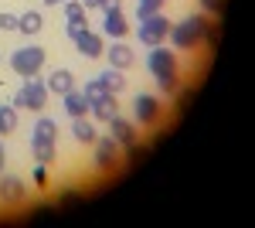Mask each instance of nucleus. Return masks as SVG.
<instances>
[{"label":"nucleus","mask_w":255,"mask_h":228,"mask_svg":"<svg viewBox=\"0 0 255 228\" xmlns=\"http://www.w3.org/2000/svg\"><path fill=\"white\" fill-rule=\"evenodd\" d=\"M10 68H14L20 78L38 75L41 68H44V48H38V44H24V48H17V51L10 55Z\"/></svg>","instance_id":"nucleus-4"},{"label":"nucleus","mask_w":255,"mask_h":228,"mask_svg":"<svg viewBox=\"0 0 255 228\" xmlns=\"http://www.w3.org/2000/svg\"><path fill=\"white\" fill-rule=\"evenodd\" d=\"M133 109H136V123H143V126H153V123H157L160 119V109H163V106H160V99L157 95H136V99H133Z\"/></svg>","instance_id":"nucleus-8"},{"label":"nucleus","mask_w":255,"mask_h":228,"mask_svg":"<svg viewBox=\"0 0 255 228\" xmlns=\"http://www.w3.org/2000/svg\"><path fill=\"white\" fill-rule=\"evenodd\" d=\"M31 140H58V123L48 119V116H41L38 123H34V136Z\"/></svg>","instance_id":"nucleus-18"},{"label":"nucleus","mask_w":255,"mask_h":228,"mask_svg":"<svg viewBox=\"0 0 255 228\" xmlns=\"http://www.w3.org/2000/svg\"><path fill=\"white\" fill-rule=\"evenodd\" d=\"M34 181H38V184H48V171H44V164H38V171H34Z\"/></svg>","instance_id":"nucleus-28"},{"label":"nucleus","mask_w":255,"mask_h":228,"mask_svg":"<svg viewBox=\"0 0 255 228\" xmlns=\"http://www.w3.org/2000/svg\"><path fill=\"white\" fill-rule=\"evenodd\" d=\"M99 78L106 82V89H109V92H123V85H126V75H123L119 68H106Z\"/></svg>","instance_id":"nucleus-22"},{"label":"nucleus","mask_w":255,"mask_h":228,"mask_svg":"<svg viewBox=\"0 0 255 228\" xmlns=\"http://www.w3.org/2000/svg\"><path fill=\"white\" fill-rule=\"evenodd\" d=\"M48 92H55V95H65V92H72L75 89V75L68 72V68H55L51 75H48Z\"/></svg>","instance_id":"nucleus-13"},{"label":"nucleus","mask_w":255,"mask_h":228,"mask_svg":"<svg viewBox=\"0 0 255 228\" xmlns=\"http://www.w3.org/2000/svg\"><path fill=\"white\" fill-rule=\"evenodd\" d=\"M17 27H20L17 14H0V31H17Z\"/></svg>","instance_id":"nucleus-25"},{"label":"nucleus","mask_w":255,"mask_h":228,"mask_svg":"<svg viewBox=\"0 0 255 228\" xmlns=\"http://www.w3.org/2000/svg\"><path fill=\"white\" fill-rule=\"evenodd\" d=\"M3 164H7V153H3V143H0V174H3Z\"/></svg>","instance_id":"nucleus-31"},{"label":"nucleus","mask_w":255,"mask_h":228,"mask_svg":"<svg viewBox=\"0 0 255 228\" xmlns=\"http://www.w3.org/2000/svg\"><path fill=\"white\" fill-rule=\"evenodd\" d=\"M17 130V109L14 106H0V136Z\"/></svg>","instance_id":"nucleus-21"},{"label":"nucleus","mask_w":255,"mask_h":228,"mask_svg":"<svg viewBox=\"0 0 255 228\" xmlns=\"http://www.w3.org/2000/svg\"><path fill=\"white\" fill-rule=\"evenodd\" d=\"M133 65H136V51H133L129 44L116 41V44L109 48V68H119V72H126V68H133Z\"/></svg>","instance_id":"nucleus-10"},{"label":"nucleus","mask_w":255,"mask_h":228,"mask_svg":"<svg viewBox=\"0 0 255 228\" xmlns=\"http://www.w3.org/2000/svg\"><path fill=\"white\" fill-rule=\"evenodd\" d=\"M17 17H20L17 31H24V34H38L41 27H44V17H41L38 10H24V14H17Z\"/></svg>","instance_id":"nucleus-19"},{"label":"nucleus","mask_w":255,"mask_h":228,"mask_svg":"<svg viewBox=\"0 0 255 228\" xmlns=\"http://www.w3.org/2000/svg\"><path fill=\"white\" fill-rule=\"evenodd\" d=\"M44 3H48V7H55V3H65V0H44Z\"/></svg>","instance_id":"nucleus-32"},{"label":"nucleus","mask_w":255,"mask_h":228,"mask_svg":"<svg viewBox=\"0 0 255 228\" xmlns=\"http://www.w3.org/2000/svg\"><path fill=\"white\" fill-rule=\"evenodd\" d=\"M92 116H96V119H102V123H109L113 116H119L116 92H109L106 99H99V102H92Z\"/></svg>","instance_id":"nucleus-15"},{"label":"nucleus","mask_w":255,"mask_h":228,"mask_svg":"<svg viewBox=\"0 0 255 228\" xmlns=\"http://www.w3.org/2000/svg\"><path fill=\"white\" fill-rule=\"evenodd\" d=\"M109 136L116 140L119 147H126V150H136V123H133V119L113 116V119H109Z\"/></svg>","instance_id":"nucleus-6"},{"label":"nucleus","mask_w":255,"mask_h":228,"mask_svg":"<svg viewBox=\"0 0 255 228\" xmlns=\"http://www.w3.org/2000/svg\"><path fill=\"white\" fill-rule=\"evenodd\" d=\"M201 3H204V10H211V14H218V10H221V3H225V0H201Z\"/></svg>","instance_id":"nucleus-27"},{"label":"nucleus","mask_w":255,"mask_h":228,"mask_svg":"<svg viewBox=\"0 0 255 228\" xmlns=\"http://www.w3.org/2000/svg\"><path fill=\"white\" fill-rule=\"evenodd\" d=\"M204 14H187L184 20H177V24H170V34L167 38L174 41L177 51H194L197 44L204 41Z\"/></svg>","instance_id":"nucleus-2"},{"label":"nucleus","mask_w":255,"mask_h":228,"mask_svg":"<svg viewBox=\"0 0 255 228\" xmlns=\"http://www.w3.org/2000/svg\"><path fill=\"white\" fill-rule=\"evenodd\" d=\"M65 17L68 20H89V10L82 7V0H65Z\"/></svg>","instance_id":"nucleus-24"},{"label":"nucleus","mask_w":255,"mask_h":228,"mask_svg":"<svg viewBox=\"0 0 255 228\" xmlns=\"http://www.w3.org/2000/svg\"><path fill=\"white\" fill-rule=\"evenodd\" d=\"M99 10H102V14H106V10H119V0H102Z\"/></svg>","instance_id":"nucleus-29"},{"label":"nucleus","mask_w":255,"mask_h":228,"mask_svg":"<svg viewBox=\"0 0 255 228\" xmlns=\"http://www.w3.org/2000/svg\"><path fill=\"white\" fill-rule=\"evenodd\" d=\"M72 136H75V143H96V126L79 116V119H72Z\"/></svg>","instance_id":"nucleus-17"},{"label":"nucleus","mask_w":255,"mask_h":228,"mask_svg":"<svg viewBox=\"0 0 255 228\" xmlns=\"http://www.w3.org/2000/svg\"><path fill=\"white\" fill-rule=\"evenodd\" d=\"M75 48H79V55H85V58H99V55H106L102 34H96V31H82L79 38H75Z\"/></svg>","instance_id":"nucleus-11"},{"label":"nucleus","mask_w":255,"mask_h":228,"mask_svg":"<svg viewBox=\"0 0 255 228\" xmlns=\"http://www.w3.org/2000/svg\"><path fill=\"white\" fill-rule=\"evenodd\" d=\"M65 31H68V38L75 41L82 31H89V20H68V27H65Z\"/></svg>","instance_id":"nucleus-26"},{"label":"nucleus","mask_w":255,"mask_h":228,"mask_svg":"<svg viewBox=\"0 0 255 228\" xmlns=\"http://www.w3.org/2000/svg\"><path fill=\"white\" fill-rule=\"evenodd\" d=\"M31 153H34V160L38 164H55V153H58V147H55V140H31Z\"/></svg>","instance_id":"nucleus-16"},{"label":"nucleus","mask_w":255,"mask_h":228,"mask_svg":"<svg viewBox=\"0 0 255 228\" xmlns=\"http://www.w3.org/2000/svg\"><path fill=\"white\" fill-rule=\"evenodd\" d=\"M82 7L85 10H96V7H102V0H82Z\"/></svg>","instance_id":"nucleus-30"},{"label":"nucleus","mask_w":255,"mask_h":228,"mask_svg":"<svg viewBox=\"0 0 255 228\" xmlns=\"http://www.w3.org/2000/svg\"><path fill=\"white\" fill-rule=\"evenodd\" d=\"M48 85L41 82V78H24V85L17 89V95H14V109H31V113H41L44 106H48Z\"/></svg>","instance_id":"nucleus-3"},{"label":"nucleus","mask_w":255,"mask_h":228,"mask_svg":"<svg viewBox=\"0 0 255 228\" xmlns=\"http://www.w3.org/2000/svg\"><path fill=\"white\" fill-rule=\"evenodd\" d=\"M96 167L99 171H109V167H116L119 164V143L113 136H96Z\"/></svg>","instance_id":"nucleus-7"},{"label":"nucleus","mask_w":255,"mask_h":228,"mask_svg":"<svg viewBox=\"0 0 255 228\" xmlns=\"http://www.w3.org/2000/svg\"><path fill=\"white\" fill-rule=\"evenodd\" d=\"M167 34H170V20L163 17V14H153V17L139 20V27H136V38L143 41L146 48L163 44V41H167Z\"/></svg>","instance_id":"nucleus-5"},{"label":"nucleus","mask_w":255,"mask_h":228,"mask_svg":"<svg viewBox=\"0 0 255 228\" xmlns=\"http://www.w3.org/2000/svg\"><path fill=\"white\" fill-rule=\"evenodd\" d=\"M24 194H27V184L20 181V177H10V174H0V201H24Z\"/></svg>","instance_id":"nucleus-9"},{"label":"nucleus","mask_w":255,"mask_h":228,"mask_svg":"<svg viewBox=\"0 0 255 228\" xmlns=\"http://www.w3.org/2000/svg\"><path fill=\"white\" fill-rule=\"evenodd\" d=\"M163 3L167 0H136V20H146L153 14H163Z\"/></svg>","instance_id":"nucleus-20"},{"label":"nucleus","mask_w":255,"mask_h":228,"mask_svg":"<svg viewBox=\"0 0 255 228\" xmlns=\"http://www.w3.org/2000/svg\"><path fill=\"white\" fill-rule=\"evenodd\" d=\"M61 99H65V113L72 116V119H79V116L92 113V102H89V99H85V92H79V89H72V92H65Z\"/></svg>","instance_id":"nucleus-12"},{"label":"nucleus","mask_w":255,"mask_h":228,"mask_svg":"<svg viewBox=\"0 0 255 228\" xmlns=\"http://www.w3.org/2000/svg\"><path fill=\"white\" fill-rule=\"evenodd\" d=\"M146 68L153 72L157 85L167 95L177 92V55H174V51H167L163 44H157V48L150 51V58H146Z\"/></svg>","instance_id":"nucleus-1"},{"label":"nucleus","mask_w":255,"mask_h":228,"mask_svg":"<svg viewBox=\"0 0 255 228\" xmlns=\"http://www.w3.org/2000/svg\"><path fill=\"white\" fill-rule=\"evenodd\" d=\"M82 92H85L89 102H99V99H106V95H109V89H106V82H102V78H92V82H85V89H82Z\"/></svg>","instance_id":"nucleus-23"},{"label":"nucleus","mask_w":255,"mask_h":228,"mask_svg":"<svg viewBox=\"0 0 255 228\" xmlns=\"http://www.w3.org/2000/svg\"><path fill=\"white\" fill-rule=\"evenodd\" d=\"M102 31L109 34V38H126V31H129V24L123 17V10H106V20H102Z\"/></svg>","instance_id":"nucleus-14"}]
</instances>
